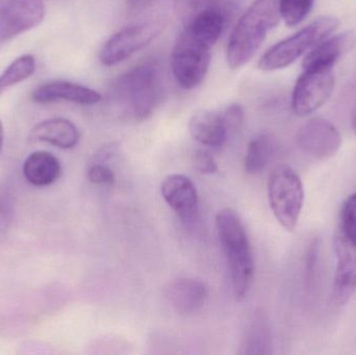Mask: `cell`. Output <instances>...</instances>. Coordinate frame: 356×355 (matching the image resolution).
Returning <instances> with one entry per match:
<instances>
[{
    "instance_id": "cell-1",
    "label": "cell",
    "mask_w": 356,
    "mask_h": 355,
    "mask_svg": "<svg viewBox=\"0 0 356 355\" xmlns=\"http://www.w3.org/2000/svg\"><path fill=\"white\" fill-rule=\"evenodd\" d=\"M226 13L220 6H209L188 20L178 35L171 56L173 76L179 87L192 90L207 76L211 49L225 28Z\"/></svg>"
},
{
    "instance_id": "cell-2",
    "label": "cell",
    "mask_w": 356,
    "mask_h": 355,
    "mask_svg": "<svg viewBox=\"0 0 356 355\" xmlns=\"http://www.w3.org/2000/svg\"><path fill=\"white\" fill-rule=\"evenodd\" d=\"M164 83L160 67L147 62L115 79L108 89V108L123 120L141 122L160 106Z\"/></svg>"
},
{
    "instance_id": "cell-3",
    "label": "cell",
    "mask_w": 356,
    "mask_h": 355,
    "mask_svg": "<svg viewBox=\"0 0 356 355\" xmlns=\"http://www.w3.org/2000/svg\"><path fill=\"white\" fill-rule=\"evenodd\" d=\"M282 19L280 0H254L236 23L227 46L230 68L245 66Z\"/></svg>"
},
{
    "instance_id": "cell-4",
    "label": "cell",
    "mask_w": 356,
    "mask_h": 355,
    "mask_svg": "<svg viewBox=\"0 0 356 355\" xmlns=\"http://www.w3.org/2000/svg\"><path fill=\"white\" fill-rule=\"evenodd\" d=\"M216 226L222 249L229 266L234 295L244 298L254 275V261L246 229L238 215L223 208L216 217Z\"/></svg>"
},
{
    "instance_id": "cell-5",
    "label": "cell",
    "mask_w": 356,
    "mask_h": 355,
    "mask_svg": "<svg viewBox=\"0 0 356 355\" xmlns=\"http://www.w3.org/2000/svg\"><path fill=\"white\" fill-rule=\"evenodd\" d=\"M339 24L340 21L334 17H321L313 21L305 28L272 46L259 60V68L275 71L290 66L334 33Z\"/></svg>"
},
{
    "instance_id": "cell-6",
    "label": "cell",
    "mask_w": 356,
    "mask_h": 355,
    "mask_svg": "<svg viewBox=\"0 0 356 355\" xmlns=\"http://www.w3.org/2000/svg\"><path fill=\"white\" fill-rule=\"evenodd\" d=\"M268 199L278 223L288 231H294L305 204V187L291 167L280 165L272 171L268 181Z\"/></svg>"
},
{
    "instance_id": "cell-7",
    "label": "cell",
    "mask_w": 356,
    "mask_h": 355,
    "mask_svg": "<svg viewBox=\"0 0 356 355\" xmlns=\"http://www.w3.org/2000/svg\"><path fill=\"white\" fill-rule=\"evenodd\" d=\"M336 85L334 67L303 69L292 94V108L305 117L321 108L332 96Z\"/></svg>"
},
{
    "instance_id": "cell-8",
    "label": "cell",
    "mask_w": 356,
    "mask_h": 355,
    "mask_svg": "<svg viewBox=\"0 0 356 355\" xmlns=\"http://www.w3.org/2000/svg\"><path fill=\"white\" fill-rule=\"evenodd\" d=\"M163 26L164 24L161 21H145L121 29L102 46L100 62L108 67L124 62L156 39Z\"/></svg>"
},
{
    "instance_id": "cell-9",
    "label": "cell",
    "mask_w": 356,
    "mask_h": 355,
    "mask_svg": "<svg viewBox=\"0 0 356 355\" xmlns=\"http://www.w3.org/2000/svg\"><path fill=\"white\" fill-rule=\"evenodd\" d=\"M45 15L43 0H0V42L35 28Z\"/></svg>"
},
{
    "instance_id": "cell-10",
    "label": "cell",
    "mask_w": 356,
    "mask_h": 355,
    "mask_svg": "<svg viewBox=\"0 0 356 355\" xmlns=\"http://www.w3.org/2000/svg\"><path fill=\"white\" fill-rule=\"evenodd\" d=\"M296 143L299 149L312 158L325 160L338 154L342 146V135L332 122L317 117L301 125Z\"/></svg>"
},
{
    "instance_id": "cell-11",
    "label": "cell",
    "mask_w": 356,
    "mask_h": 355,
    "mask_svg": "<svg viewBox=\"0 0 356 355\" xmlns=\"http://www.w3.org/2000/svg\"><path fill=\"white\" fill-rule=\"evenodd\" d=\"M334 252L337 266L332 297L337 306H343L356 292V238L337 229Z\"/></svg>"
},
{
    "instance_id": "cell-12",
    "label": "cell",
    "mask_w": 356,
    "mask_h": 355,
    "mask_svg": "<svg viewBox=\"0 0 356 355\" xmlns=\"http://www.w3.org/2000/svg\"><path fill=\"white\" fill-rule=\"evenodd\" d=\"M161 192L165 201L184 224H192L197 220L199 213L198 193L188 176L182 174L169 175L163 181Z\"/></svg>"
},
{
    "instance_id": "cell-13",
    "label": "cell",
    "mask_w": 356,
    "mask_h": 355,
    "mask_svg": "<svg viewBox=\"0 0 356 355\" xmlns=\"http://www.w3.org/2000/svg\"><path fill=\"white\" fill-rule=\"evenodd\" d=\"M31 98L38 104H51L64 100L83 106H93L102 100V95L95 90L79 83L56 81L38 87Z\"/></svg>"
},
{
    "instance_id": "cell-14",
    "label": "cell",
    "mask_w": 356,
    "mask_h": 355,
    "mask_svg": "<svg viewBox=\"0 0 356 355\" xmlns=\"http://www.w3.org/2000/svg\"><path fill=\"white\" fill-rule=\"evenodd\" d=\"M193 139L209 147H221L229 137L223 112L204 110L196 113L188 123Z\"/></svg>"
},
{
    "instance_id": "cell-15",
    "label": "cell",
    "mask_w": 356,
    "mask_h": 355,
    "mask_svg": "<svg viewBox=\"0 0 356 355\" xmlns=\"http://www.w3.org/2000/svg\"><path fill=\"white\" fill-rule=\"evenodd\" d=\"M209 297V289L201 281L195 279H180L175 281L168 290L171 306L178 314L196 313L204 306Z\"/></svg>"
},
{
    "instance_id": "cell-16",
    "label": "cell",
    "mask_w": 356,
    "mask_h": 355,
    "mask_svg": "<svg viewBox=\"0 0 356 355\" xmlns=\"http://www.w3.org/2000/svg\"><path fill=\"white\" fill-rule=\"evenodd\" d=\"M355 37L353 33H343L340 35L326 38L307 52L303 60V69L327 68L334 67L339 58L353 47Z\"/></svg>"
},
{
    "instance_id": "cell-17",
    "label": "cell",
    "mask_w": 356,
    "mask_h": 355,
    "mask_svg": "<svg viewBox=\"0 0 356 355\" xmlns=\"http://www.w3.org/2000/svg\"><path fill=\"white\" fill-rule=\"evenodd\" d=\"M33 141L45 142L62 149L74 148L81 133L74 123L65 118H51L38 123L31 133Z\"/></svg>"
},
{
    "instance_id": "cell-18",
    "label": "cell",
    "mask_w": 356,
    "mask_h": 355,
    "mask_svg": "<svg viewBox=\"0 0 356 355\" xmlns=\"http://www.w3.org/2000/svg\"><path fill=\"white\" fill-rule=\"evenodd\" d=\"M62 168L58 158L47 151H35L29 154L23 165V174L31 185L45 187L56 183Z\"/></svg>"
},
{
    "instance_id": "cell-19",
    "label": "cell",
    "mask_w": 356,
    "mask_h": 355,
    "mask_svg": "<svg viewBox=\"0 0 356 355\" xmlns=\"http://www.w3.org/2000/svg\"><path fill=\"white\" fill-rule=\"evenodd\" d=\"M272 338L267 319L261 313L253 317L245 331L241 344V354H269L272 352Z\"/></svg>"
},
{
    "instance_id": "cell-20",
    "label": "cell",
    "mask_w": 356,
    "mask_h": 355,
    "mask_svg": "<svg viewBox=\"0 0 356 355\" xmlns=\"http://www.w3.org/2000/svg\"><path fill=\"white\" fill-rule=\"evenodd\" d=\"M276 143L270 135H261L249 144L245 156V170L249 174L261 172L275 154Z\"/></svg>"
},
{
    "instance_id": "cell-21",
    "label": "cell",
    "mask_w": 356,
    "mask_h": 355,
    "mask_svg": "<svg viewBox=\"0 0 356 355\" xmlns=\"http://www.w3.org/2000/svg\"><path fill=\"white\" fill-rule=\"evenodd\" d=\"M35 71V60L31 54H25L13 60L0 74V96L6 89L26 81Z\"/></svg>"
},
{
    "instance_id": "cell-22",
    "label": "cell",
    "mask_w": 356,
    "mask_h": 355,
    "mask_svg": "<svg viewBox=\"0 0 356 355\" xmlns=\"http://www.w3.org/2000/svg\"><path fill=\"white\" fill-rule=\"evenodd\" d=\"M315 0H280V15L288 26L300 24L311 13Z\"/></svg>"
},
{
    "instance_id": "cell-23",
    "label": "cell",
    "mask_w": 356,
    "mask_h": 355,
    "mask_svg": "<svg viewBox=\"0 0 356 355\" xmlns=\"http://www.w3.org/2000/svg\"><path fill=\"white\" fill-rule=\"evenodd\" d=\"M337 229L356 238V193L349 196L343 204Z\"/></svg>"
},
{
    "instance_id": "cell-24",
    "label": "cell",
    "mask_w": 356,
    "mask_h": 355,
    "mask_svg": "<svg viewBox=\"0 0 356 355\" xmlns=\"http://www.w3.org/2000/svg\"><path fill=\"white\" fill-rule=\"evenodd\" d=\"M88 179L94 185H112L115 181V174L110 167L94 164L88 170Z\"/></svg>"
},
{
    "instance_id": "cell-25",
    "label": "cell",
    "mask_w": 356,
    "mask_h": 355,
    "mask_svg": "<svg viewBox=\"0 0 356 355\" xmlns=\"http://www.w3.org/2000/svg\"><path fill=\"white\" fill-rule=\"evenodd\" d=\"M229 135L236 133L244 122V110L240 104H230L223 112Z\"/></svg>"
},
{
    "instance_id": "cell-26",
    "label": "cell",
    "mask_w": 356,
    "mask_h": 355,
    "mask_svg": "<svg viewBox=\"0 0 356 355\" xmlns=\"http://www.w3.org/2000/svg\"><path fill=\"white\" fill-rule=\"evenodd\" d=\"M195 167L202 174H213L218 171V165L213 156L205 150H199L195 154Z\"/></svg>"
},
{
    "instance_id": "cell-27",
    "label": "cell",
    "mask_w": 356,
    "mask_h": 355,
    "mask_svg": "<svg viewBox=\"0 0 356 355\" xmlns=\"http://www.w3.org/2000/svg\"><path fill=\"white\" fill-rule=\"evenodd\" d=\"M4 143V129L3 124H2L1 119H0V154H1L2 148H3Z\"/></svg>"
},
{
    "instance_id": "cell-28",
    "label": "cell",
    "mask_w": 356,
    "mask_h": 355,
    "mask_svg": "<svg viewBox=\"0 0 356 355\" xmlns=\"http://www.w3.org/2000/svg\"><path fill=\"white\" fill-rule=\"evenodd\" d=\"M351 122H353V129L356 135V100L353 106V113H351Z\"/></svg>"
}]
</instances>
